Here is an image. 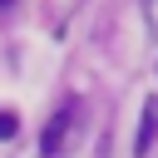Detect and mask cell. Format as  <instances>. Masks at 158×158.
Here are the masks:
<instances>
[{
  "label": "cell",
  "instance_id": "6da1fadb",
  "mask_svg": "<svg viewBox=\"0 0 158 158\" xmlns=\"http://www.w3.org/2000/svg\"><path fill=\"white\" fill-rule=\"evenodd\" d=\"M69 118H74V109H59V114L44 123V138H40V153H44V158H54V153H59V143L69 138Z\"/></svg>",
  "mask_w": 158,
  "mask_h": 158
},
{
  "label": "cell",
  "instance_id": "7a4b0ae2",
  "mask_svg": "<svg viewBox=\"0 0 158 158\" xmlns=\"http://www.w3.org/2000/svg\"><path fill=\"white\" fill-rule=\"evenodd\" d=\"M153 138H158V99H148V104H143V123H138V138H133V153L143 158V153L153 148Z\"/></svg>",
  "mask_w": 158,
  "mask_h": 158
},
{
  "label": "cell",
  "instance_id": "3957f363",
  "mask_svg": "<svg viewBox=\"0 0 158 158\" xmlns=\"http://www.w3.org/2000/svg\"><path fill=\"white\" fill-rule=\"evenodd\" d=\"M15 133H20V118H15L10 109H0V143H5V138H15Z\"/></svg>",
  "mask_w": 158,
  "mask_h": 158
},
{
  "label": "cell",
  "instance_id": "277c9868",
  "mask_svg": "<svg viewBox=\"0 0 158 158\" xmlns=\"http://www.w3.org/2000/svg\"><path fill=\"white\" fill-rule=\"evenodd\" d=\"M0 5H10V0H0Z\"/></svg>",
  "mask_w": 158,
  "mask_h": 158
}]
</instances>
